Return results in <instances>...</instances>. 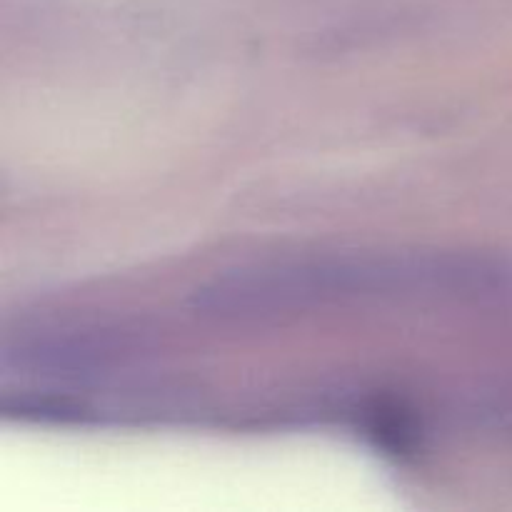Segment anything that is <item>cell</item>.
Listing matches in <instances>:
<instances>
[{
    "instance_id": "6da1fadb",
    "label": "cell",
    "mask_w": 512,
    "mask_h": 512,
    "mask_svg": "<svg viewBox=\"0 0 512 512\" xmlns=\"http://www.w3.org/2000/svg\"><path fill=\"white\" fill-rule=\"evenodd\" d=\"M512 300V263L460 250H355L240 265L195 293L218 318H280L343 305Z\"/></svg>"
}]
</instances>
